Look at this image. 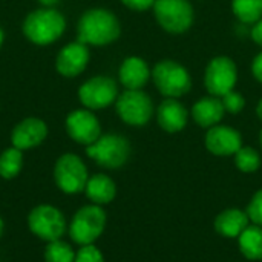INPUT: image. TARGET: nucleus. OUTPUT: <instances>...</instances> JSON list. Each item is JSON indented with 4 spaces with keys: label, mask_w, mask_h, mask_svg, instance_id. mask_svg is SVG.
<instances>
[{
    "label": "nucleus",
    "mask_w": 262,
    "mask_h": 262,
    "mask_svg": "<svg viewBox=\"0 0 262 262\" xmlns=\"http://www.w3.org/2000/svg\"><path fill=\"white\" fill-rule=\"evenodd\" d=\"M74 259L75 252L68 243L61 239L48 243L45 249V262H74Z\"/></svg>",
    "instance_id": "nucleus-24"
},
{
    "label": "nucleus",
    "mask_w": 262,
    "mask_h": 262,
    "mask_svg": "<svg viewBox=\"0 0 262 262\" xmlns=\"http://www.w3.org/2000/svg\"><path fill=\"white\" fill-rule=\"evenodd\" d=\"M238 244L241 253L250 261L262 259V227L252 224L239 236Z\"/></svg>",
    "instance_id": "nucleus-21"
},
{
    "label": "nucleus",
    "mask_w": 262,
    "mask_h": 262,
    "mask_svg": "<svg viewBox=\"0 0 262 262\" xmlns=\"http://www.w3.org/2000/svg\"><path fill=\"white\" fill-rule=\"evenodd\" d=\"M3 229H5V224H3V220L0 218V238H2V235H3Z\"/></svg>",
    "instance_id": "nucleus-34"
},
{
    "label": "nucleus",
    "mask_w": 262,
    "mask_h": 262,
    "mask_svg": "<svg viewBox=\"0 0 262 262\" xmlns=\"http://www.w3.org/2000/svg\"><path fill=\"white\" fill-rule=\"evenodd\" d=\"M206 147L216 157L235 155L243 147L241 134L229 126H213L206 135Z\"/></svg>",
    "instance_id": "nucleus-13"
},
{
    "label": "nucleus",
    "mask_w": 262,
    "mask_h": 262,
    "mask_svg": "<svg viewBox=\"0 0 262 262\" xmlns=\"http://www.w3.org/2000/svg\"><path fill=\"white\" fill-rule=\"evenodd\" d=\"M154 12L161 28L173 34L187 31L193 21V8L189 0H155Z\"/></svg>",
    "instance_id": "nucleus-8"
},
{
    "label": "nucleus",
    "mask_w": 262,
    "mask_h": 262,
    "mask_svg": "<svg viewBox=\"0 0 262 262\" xmlns=\"http://www.w3.org/2000/svg\"><path fill=\"white\" fill-rule=\"evenodd\" d=\"M235 164L244 173L256 172L261 166V157L253 147H241L235 154Z\"/></svg>",
    "instance_id": "nucleus-25"
},
{
    "label": "nucleus",
    "mask_w": 262,
    "mask_h": 262,
    "mask_svg": "<svg viewBox=\"0 0 262 262\" xmlns=\"http://www.w3.org/2000/svg\"><path fill=\"white\" fill-rule=\"evenodd\" d=\"M48 135V126L43 120L40 118H25L20 121L12 134H11V141L12 146L20 149V150H28L32 147L40 146Z\"/></svg>",
    "instance_id": "nucleus-15"
},
{
    "label": "nucleus",
    "mask_w": 262,
    "mask_h": 262,
    "mask_svg": "<svg viewBox=\"0 0 262 262\" xmlns=\"http://www.w3.org/2000/svg\"><path fill=\"white\" fill-rule=\"evenodd\" d=\"M224 106L220 97H204L192 107V117L201 127H213L224 117Z\"/></svg>",
    "instance_id": "nucleus-17"
},
{
    "label": "nucleus",
    "mask_w": 262,
    "mask_h": 262,
    "mask_svg": "<svg viewBox=\"0 0 262 262\" xmlns=\"http://www.w3.org/2000/svg\"><path fill=\"white\" fill-rule=\"evenodd\" d=\"M117 95H118L117 83L112 78L103 75L88 80L78 89V98L81 104L92 111L107 107L111 103L115 101Z\"/></svg>",
    "instance_id": "nucleus-11"
},
{
    "label": "nucleus",
    "mask_w": 262,
    "mask_h": 262,
    "mask_svg": "<svg viewBox=\"0 0 262 262\" xmlns=\"http://www.w3.org/2000/svg\"><path fill=\"white\" fill-rule=\"evenodd\" d=\"M220 98L223 101L224 109L227 112H230V114H239L244 109V106H246L244 97L239 92H235V91H230V92H227L226 95H223Z\"/></svg>",
    "instance_id": "nucleus-26"
},
{
    "label": "nucleus",
    "mask_w": 262,
    "mask_h": 262,
    "mask_svg": "<svg viewBox=\"0 0 262 262\" xmlns=\"http://www.w3.org/2000/svg\"><path fill=\"white\" fill-rule=\"evenodd\" d=\"M117 114L130 126H144L154 114V103L141 89H127L117 98Z\"/></svg>",
    "instance_id": "nucleus-9"
},
{
    "label": "nucleus",
    "mask_w": 262,
    "mask_h": 262,
    "mask_svg": "<svg viewBox=\"0 0 262 262\" xmlns=\"http://www.w3.org/2000/svg\"><path fill=\"white\" fill-rule=\"evenodd\" d=\"M238 80L236 64L229 57L213 58L206 69V88L213 97H223L227 92L233 91Z\"/></svg>",
    "instance_id": "nucleus-10"
},
{
    "label": "nucleus",
    "mask_w": 262,
    "mask_h": 262,
    "mask_svg": "<svg viewBox=\"0 0 262 262\" xmlns=\"http://www.w3.org/2000/svg\"><path fill=\"white\" fill-rule=\"evenodd\" d=\"M54 180L60 190L75 195L84 190L88 184V169L80 157L74 154L61 155L54 167Z\"/></svg>",
    "instance_id": "nucleus-6"
},
{
    "label": "nucleus",
    "mask_w": 262,
    "mask_h": 262,
    "mask_svg": "<svg viewBox=\"0 0 262 262\" xmlns=\"http://www.w3.org/2000/svg\"><path fill=\"white\" fill-rule=\"evenodd\" d=\"M252 38L262 46V18L259 21H256L255 25H253V28H252Z\"/></svg>",
    "instance_id": "nucleus-31"
},
{
    "label": "nucleus",
    "mask_w": 262,
    "mask_h": 262,
    "mask_svg": "<svg viewBox=\"0 0 262 262\" xmlns=\"http://www.w3.org/2000/svg\"><path fill=\"white\" fill-rule=\"evenodd\" d=\"M259 143H261V147H262V130H261V134H259Z\"/></svg>",
    "instance_id": "nucleus-36"
},
{
    "label": "nucleus",
    "mask_w": 262,
    "mask_h": 262,
    "mask_svg": "<svg viewBox=\"0 0 262 262\" xmlns=\"http://www.w3.org/2000/svg\"><path fill=\"white\" fill-rule=\"evenodd\" d=\"M89 61V49L81 41H74L66 45L57 55L55 69L63 77L80 75Z\"/></svg>",
    "instance_id": "nucleus-14"
},
{
    "label": "nucleus",
    "mask_w": 262,
    "mask_h": 262,
    "mask_svg": "<svg viewBox=\"0 0 262 262\" xmlns=\"http://www.w3.org/2000/svg\"><path fill=\"white\" fill-rule=\"evenodd\" d=\"M252 72L255 75V78L258 81L262 83V52L256 55V58L253 60V64H252Z\"/></svg>",
    "instance_id": "nucleus-30"
},
{
    "label": "nucleus",
    "mask_w": 262,
    "mask_h": 262,
    "mask_svg": "<svg viewBox=\"0 0 262 262\" xmlns=\"http://www.w3.org/2000/svg\"><path fill=\"white\" fill-rule=\"evenodd\" d=\"M23 166V155L21 150L17 147H9L0 155V177L5 180L15 178Z\"/></svg>",
    "instance_id": "nucleus-22"
},
{
    "label": "nucleus",
    "mask_w": 262,
    "mask_h": 262,
    "mask_svg": "<svg viewBox=\"0 0 262 262\" xmlns=\"http://www.w3.org/2000/svg\"><path fill=\"white\" fill-rule=\"evenodd\" d=\"M2 43H3V32H2V29H0V46H2Z\"/></svg>",
    "instance_id": "nucleus-35"
},
{
    "label": "nucleus",
    "mask_w": 262,
    "mask_h": 262,
    "mask_svg": "<svg viewBox=\"0 0 262 262\" xmlns=\"http://www.w3.org/2000/svg\"><path fill=\"white\" fill-rule=\"evenodd\" d=\"M152 78L157 89L169 98H178L187 94L192 86L187 69L173 60H163L157 63L152 71Z\"/></svg>",
    "instance_id": "nucleus-5"
},
{
    "label": "nucleus",
    "mask_w": 262,
    "mask_h": 262,
    "mask_svg": "<svg viewBox=\"0 0 262 262\" xmlns=\"http://www.w3.org/2000/svg\"><path fill=\"white\" fill-rule=\"evenodd\" d=\"M29 230L41 241L51 243L60 239L66 232V221L63 213L48 204H40L34 207L28 216Z\"/></svg>",
    "instance_id": "nucleus-7"
},
{
    "label": "nucleus",
    "mask_w": 262,
    "mask_h": 262,
    "mask_svg": "<svg viewBox=\"0 0 262 262\" xmlns=\"http://www.w3.org/2000/svg\"><path fill=\"white\" fill-rule=\"evenodd\" d=\"M74 262H104L103 253L94 246H81V249L75 253Z\"/></svg>",
    "instance_id": "nucleus-28"
},
{
    "label": "nucleus",
    "mask_w": 262,
    "mask_h": 262,
    "mask_svg": "<svg viewBox=\"0 0 262 262\" xmlns=\"http://www.w3.org/2000/svg\"><path fill=\"white\" fill-rule=\"evenodd\" d=\"M256 112H258V117L261 118V121H262V100L259 101V104H258V109H256Z\"/></svg>",
    "instance_id": "nucleus-33"
},
{
    "label": "nucleus",
    "mask_w": 262,
    "mask_h": 262,
    "mask_svg": "<svg viewBox=\"0 0 262 262\" xmlns=\"http://www.w3.org/2000/svg\"><path fill=\"white\" fill-rule=\"evenodd\" d=\"M158 124L169 134L180 132L186 127L187 123V111L186 107L175 98L164 100L157 112Z\"/></svg>",
    "instance_id": "nucleus-16"
},
{
    "label": "nucleus",
    "mask_w": 262,
    "mask_h": 262,
    "mask_svg": "<svg viewBox=\"0 0 262 262\" xmlns=\"http://www.w3.org/2000/svg\"><path fill=\"white\" fill-rule=\"evenodd\" d=\"M66 130L75 143L83 146H91L101 137V127L97 117L84 109H77L68 115Z\"/></svg>",
    "instance_id": "nucleus-12"
},
{
    "label": "nucleus",
    "mask_w": 262,
    "mask_h": 262,
    "mask_svg": "<svg viewBox=\"0 0 262 262\" xmlns=\"http://www.w3.org/2000/svg\"><path fill=\"white\" fill-rule=\"evenodd\" d=\"M77 32L78 41L84 45L103 46L118 38L120 23L118 18L107 9H89L81 15Z\"/></svg>",
    "instance_id": "nucleus-1"
},
{
    "label": "nucleus",
    "mask_w": 262,
    "mask_h": 262,
    "mask_svg": "<svg viewBox=\"0 0 262 262\" xmlns=\"http://www.w3.org/2000/svg\"><path fill=\"white\" fill-rule=\"evenodd\" d=\"M86 154L104 169H120L130 157L129 141L117 134L101 135L95 143L86 147Z\"/></svg>",
    "instance_id": "nucleus-3"
},
{
    "label": "nucleus",
    "mask_w": 262,
    "mask_h": 262,
    "mask_svg": "<svg viewBox=\"0 0 262 262\" xmlns=\"http://www.w3.org/2000/svg\"><path fill=\"white\" fill-rule=\"evenodd\" d=\"M43 6H46V8H51V6H54V5H57L60 0H38Z\"/></svg>",
    "instance_id": "nucleus-32"
},
{
    "label": "nucleus",
    "mask_w": 262,
    "mask_h": 262,
    "mask_svg": "<svg viewBox=\"0 0 262 262\" xmlns=\"http://www.w3.org/2000/svg\"><path fill=\"white\" fill-rule=\"evenodd\" d=\"M86 196L97 206H104L114 201L117 195V186L115 183L103 173H97L88 180V184L84 187Z\"/></svg>",
    "instance_id": "nucleus-20"
},
{
    "label": "nucleus",
    "mask_w": 262,
    "mask_h": 262,
    "mask_svg": "<svg viewBox=\"0 0 262 262\" xmlns=\"http://www.w3.org/2000/svg\"><path fill=\"white\" fill-rule=\"evenodd\" d=\"M66 28L64 17L52 8L32 11L23 21V32L26 38L35 45H51L61 37Z\"/></svg>",
    "instance_id": "nucleus-2"
},
{
    "label": "nucleus",
    "mask_w": 262,
    "mask_h": 262,
    "mask_svg": "<svg viewBox=\"0 0 262 262\" xmlns=\"http://www.w3.org/2000/svg\"><path fill=\"white\" fill-rule=\"evenodd\" d=\"M121 3L134 11H146L154 6L155 0H121Z\"/></svg>",
    "instance_id": "nucleus-29"
},
{
    "label": "nucleus",
    "mask_w": 262,
    "mask_h": 262,
    "mask_svg": "<svg viewBox=\"0 0 262 262\" xmlns=\"http://www.w3.org/2000/svg\"><path fill=\"white\" fill-rule=\"evenodd\" d=\"M232 8L244 23H256L262 18V0H233Z\"/></svg>",
    "instance_id": "nucleus-23"
},
{
    "label": "nucleus",
    "mask_w": 262,
    "mask_h": 262,
    "mask_svg": "<svg viewBox=\"0 0 262 262\" xmlns=\"http://www.w3.org/2000/svg\"><path fill=\"white\" fill-rule=\"evenodd\" d=\"M150 77L147 63L140 57H129L120 68V81L126 89H141Z\"/></svg>",
    "instance_id": "nucleus-18"
},
{
    "label": "nucleus",
    "mask_w": 262,
    "mask_h": 262,
    "mask_svg": "<svg viewBox=\"0 0 262 262\" xmlns=\"http://www.w3.org/2000/svg\"><path fill=\"white\" fill-rule=\"evenodd\" d=\"M247 212L238 209L223 210L215 220V230L226 238H238L250 224Z\"/></svg>",
    "instance_id": "nucleus-19"
},
{
    "label": "nucleus",
    "mask_w": 262,
    "mask_h": 262,
    "mask_svg": "<svg viewBox=\"0 0 262 262\" xmlns=\"http://www.w3.org/2000/svg\"><path fill=\"white\" fill-rule=\"evenodd\" d=\"M106 227V213L97 206H84L81 207L72 218L69 226V235L74 243L80 246L94 244Z\"/></svg>",
    "instance_id": "nucleus-4"
},
{
    "label": "nucleus",
    "mask_w": 262,
    "mask_h": 262,
    "mask_svg": "<svg viewBox=\"0 0 262 262\" xmlns=\"http://www.w3.org/2000/svg\"><path fill=\"white\" fill-rule=\"evenodd\" d=\"M247 215L250 218V221L256 226L262 227V189H259L253 198L250 200L249 206H247Z\"/></svg>",
    "instance_id": "nucleus-27"
}]
</instances>
